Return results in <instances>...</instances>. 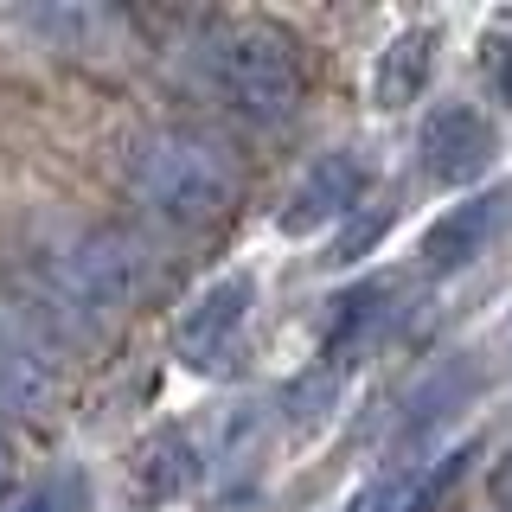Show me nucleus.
<instances>
[{"label":"nucleus","instance_id":"f257e3e1","mask_svg":"<svg viewBox=\"0 0 512 512\" xmlns=\"http://www.w3.org/2000/svg\"><path fill=\"white\" fill-rule=\"evenodd\" d=\"M154 282V256L135 231L122 224H90V231H71L58 244H45L39 256H26L20 295L32 301V320L45 333H71V340H90L116 320L141 288Z\"/></svg>","mask_w":512,"mask_h":512},{"label":"nucleus","instance_id":"f03ea898","mask_svg":"<svg viewBox=\"0 0 512 512\" xmlns=\"http://www.w3.org/2000/svg\"><path fill=\"white\" fill-rule=\"evenodd\" d=\"M122 180L135 192V205H148L154 218L180 224V231H199V224H218L231 212L244 173H237V154L212 128L154 122L122 148Z\"/></svg>","mask_w":512,"mask_h":512},{"label":"nucleus","instance_id":"7ed1b4c3","mask_svg":"<svg viewBox=\"0 0 512 512\" xmlns=\"http://www.w3.org/2000/svg\"><path fill=\"white\" fill-rule=\"evenodd\" d=\"M192 71L231 116L276 128L301 109V52L269 20H212L192 39Z\"/></svg>","mask_w":512,"mask_h":512},{"label":"nucleus","instance_id":"20e7f679","mask_svg":"<svg viewBox=\"0 0 512 512\" xmlns=\"http://www.w3.org/2000/svg\"><path fill=\"white\" fill-rule=\"evenodd\" d=\"M365 192H372V160H365L359 148H333V154H320L314 167L301 173V186L288 192V205L276 212V231L308 237V231H320V224H346L365 205Z\"/></svg>","mask_w":512,"mask_h":512},{"label":"nucleus","instance_id":"39448f33","mask_svg":"<svg viewBox=\"0 0 512 512\" xmlns=\"http://www.w3.org/2000/svg\"><path fill=\"white\" fill-rule=\"evenodd\" d=\"M250 308H256V276H244V269H237V276H218L205 288L186 308L180 333H173V352H180L186 372H218L237 352V333H244Z\"/></svg>","mask_w":512,"mask_h":512},{"label":"nucleus","instance_id":"423d86ee","mask_svg":"<svg viewBox=\"0 0 512 512\" xmlns=\"http://www.w3.org/2000/svg\"><path fill=\"white\" fill-rule=\"evenodd\" d=\"M493 148H500V135H493V122L480 116L474 103H442L429 109L423 135H416V154H423V173L436 186H468L480 173L493 167Z\"/></svg>","mask_w":512,"mask_h":512},{"label":"nucleus","instance_id":"0eeeda50","mask_svg":"<svg viewBox=\"0 0 512 512\" xmlns=\"http://www.w3.org/2000/svg\"><path fill=\"white\" fill-rule=\"evenodd\" d=\"M506 212H512V192L506 186L448 205V212L423 231V269H429V276H461L468 263H480L487 244L506 231Z\"/></svg>","mask_w":512,"mask_h":512},{"label":"nucleus","instance_id":"6e6552de","mask_svg":"<svg viewBox=\"0 0 512 512\" xmlns=\"http://www.w3.org/2000/svg\"><path fill=\"white\" fill-rule=\"evenodd\" d=\"M52 391H58V372H52V359H45L39 333L0 308V416L45 410Z\"/></svg>","mask_w":512,"mask_h":512},{"label":"nucleus","instance_id":"1a4fd4ad","mask_svg":"<svg viewBox=\"0 0 512 512\" xmlns=\"http://www.w3.org/2000/svg\"><path fill=\"white\" fill-rule=\"evenodd\" d=\"M474 384H480V378H474V365H468V359H442L436 372H429V378L404 397V416H397V442H416V436H429L436 423H448V416H455V410L474 397Z\"/></svg>","mask_w":512,"mask_h":512},{"label":"nucleus","instance_id":"9d476101","mask_svg":"<svg viewBox=\"0 0 512 512\" xmlns=\"http://www.w3.org/2000/svg\"><path fill=\"white\" fill-rule=\"evenodd\" d=\"M429 52H436V32H429V26H410V32H397V39L384 45L378 64H372V96H378V109L416 103V90H423V77H429Z\"/></svg>","mask_w":512,"mask_h":512},{"label":"nucleus","instance_id":"9b49d317","mask_svg":"<svg viewBox=\"0 0 512 512\" xmlns=\"http://www.w3.org/2000/svg\"><path fill=\"white\" fill-rule=\"evenodd\" d=\"M13 512H90V474L84 468H52L45 480H32Z\"/></svg>","mask_w":512,"mask_h":512},{"label":"nucleus","instance_id":"f8f14e48","mask_svg":"<svg viewBox=\"0 0 512 512\" xmlns=\"http://www.w3.org/2000/svg\"><path fill=\"white\" fill-rule=\"evenodd\" d=\"M384 224H391V212H384V205H372V212L359 205V212H352V218L340 224V237H333L327 263H333V269H340V263H359V256H365V250H372L378 237H384Z\"/></svg>","mask_w":512,"mask_h":512},{"label":"nucleus","instance_id":"ddd939ff","mask_svg":"<svg viewBox=\"0 0 512 512\" xmlns=\"http://www.w3.org/2000/svg\"><path fill=\"white\" fill-rule=\"evenodd\" d=\"M397 487H404V461H397V468H378V474L346 500V512H397Z\"/></svg>","mask_w":512,"mask_h":512},{"label":"nucleus","instance_id":"4468645a","mask_svg":"<svg viewBox=\"0 0 512 512\" xmlns=\"http://www.w3.org/2000/svg\"><path fill=\"white\" fill-rule=\"evenodd\" d=\"M480 64H487V84H493V96H500V103L512 109V26L487 39V58H480Z\"/></svg>","mask_w":512,"mask_h":512},{"label":"nucleus","instance_id":"2eb2a0df","mask_svg":"<svg viewBox=\"0 0 512 512\" xmlns=\"http://www.w3.org/2000/svg\"><path fill=\"white\" fill-rule=\"evenodd\" d=\"M7 480H13V455H7V442H0V493H7Z\"/></svg>","mask_w":512,"mask_h":512},{"label":"nucleus","instance_id":"dca6fc26","mask_svg":"<svg viewBox=\"0 0 512 512\" xmlns=\"http://www.w3.org/2000/svg\"><path fill=\"white\" fill-rule=\"evenodd\" d=\"M500 506L512 512V461H506V474H500Z\"/></svg>","mask_w":512,"mask_h":512}]
</instances>
